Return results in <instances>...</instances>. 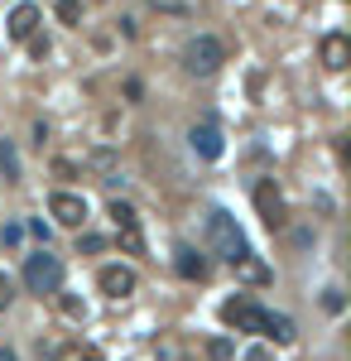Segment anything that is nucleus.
<instances>
[{"label":"nucleus","instance_id":"nucleus-1","mask_svg":"<svg viewBox=\"0 0 351 361\" xmlns=\"http://www.w3.org/2000/svg\"><path fill=\"white\" fill-rule=\"evenodd\" d=\"M207 241H212V250H216V255H226L231 265H236L241 255H250V250H245L241 226L231 222V212H221V207H216V212H207Z\"/></svg>","mask_w":351,"mask_h":361},{"label":"nucleus","instance_id":"nucleus-2","mask_svg":"<svg viewBox=\"0 0 351 361\" xmlns=\"http://www.w3.org/2000/svg\"><path fill=\"white\" fill-rule=\"evenodd\" d=\"M25 284H29V294H58L63 289V260L49 255V250L25 255Z\"/></svg>","mask_w":351,"mask_h":361},{"label":"nucleus","instance_id":"nucleus-3","mask_svg":"<svg viewBox=\"0 0 351 361\" xmlns=\"http://www.w3.org/2000/svg\"><path fill=\"white\" fill-rule=\"evenodd\" d=\"M221 63H226V49H221V39H212V34H197L188 49H183V68H188L192 78H212Z\"/></svg>","mask_w":351,"mask_h":361},{"label":"nucleus","instance_id":"nucleus-4","mask_svg":"<svg viewBox=\"0 0 351 361\" xmlns=\"http://www.w3.org/2000/svg\"><path fill=\"white\" fill-rule=\"evenodd\" d=\"M221 318H226L236 333H260V328H265V308L255 304V299H226V304H221Z\"/></svg>","mask_w":351,"mask_h":361},{"label":"nucleus","instance_id":"nucleus-5","mask_svg":"<svg viewBox=\"0 0 351 361\" xmlns=\"http://www.w3.org/2000/svg\"><path fill=\"white\" fill-rule=\"evenodd\" d=\"M255 212H260V222L270 226V231L284 226V197L274 188V178H260V183H255Z\"/></svg>","mask_w":351,"mask_h":361},{"label":"nucleus","instance_id":"nucleus-6","mask_svg":"<svg viewBox=\"0 0 351 361\" xmlns=\"http://www.w3.org/2000/svg\"><path fill=\"white\" fill-rule=\"evenodd\" d=\"M49 212H54L58 226H73V231L87 222V202H82L78 193H54V197H49Z\"/></svg>","mask_w":351,"mask_h":361},{"label":"nucleus","instance_id":"nucleus-7","mask_svg":"<svg viewBox=\"0 0 351 361\" xmlns=\"http://www.w3.org/2000/svg\"><path fill=\"white\" fill-rule=\"evenodd\" d=\"M97 284H101V294H111V299H125V294H135L140 275L130 265H106V270L97 275Z\"/></svg>","mask_w":351,"mask_h":361},{"label":"nucleus","instance_id":"nucleus-8","mask_svg":"<svg viewBox=\"0 0 351 361\" xmlns=\"http://www.w3.org/2000/svg\"><path fill=\"white\" fill-rule=\"evenodd\" d=\"M39 20H44V15H39V5H29V0H20V5L10 10V39H20V44H25L29 34L39 29Z\"/></svg>","mask_w":351,"mask_h":361},{"label":"nucleus","instance_id":"nucleus-9","mask_svg":"<svg viewBox=\"0 0 351 361\" xmlns=\"http://www.w3.org/2000/svg\"><path fill=\"white\" fill-rule=\"evenodd\" d=\"M192 149L202 154V159H221V130H216L212 121H202V126H192Z\"/></svg>","mask_w":351,"mask_h":361},{"label":"nucleus","instance_id":"nucleus-10","mask_svg":"<svg viewBox=\"0 0 351 361\" xmlns=\"http://www.w3.org/2000/svg\"><path fill=\"white\" fill-rule=\"evenodd\" d=\"M323 63L332 68V73H342V68L351 63V39L347 34H327L323 39Z\"/></svg>","mask_w":351,"mask_h":361},{"label":"nucleus","instance_id":"nucleus-11","mask_svg":"<svg viewBox=\"0 0 351 361\" xmlns=\"http://www.w3.org/2000/svg\"><path fill=\"white\" fill-rule=\"evenodd\" d=\"M173 270H178L183 279H202V275H207V260H202L192 246H178V250H173Z\"/></svg>","mask_w":351,"mask_h":361},{"label":"nucleus","instance_id":"nucleus-12","mask_svg":"<svg viewBox=\"0 0 351 361\" xmlns=\"http://www.w3.org/2000/svg\"><path fill=\"white\" fill-rule=\"evenodd\" d=\"M260 337H274V342H294V323H289L284 313H270V308H265V328H260Z\"/></svg>","mask_w":351,"mask_h":361},{"label":"nucleus","instance_id":"nucleus-13","mask_svg":"<svg viewBox=\"0 0 351 361\" xmlns=\"http://www.w3.org/2000/svg\"><path fill=\"white\" fill-rule=\"evenodd\" d=\"M0 173H5V183H20V154L10 140H0Z\"/></svg>","mask_w":351,"mask_h":361},{"label":"nucleus","instance_id":"nucleus-14","mask_svg":"<svg viewBox=\"0 0 351 361\" xmlns=\"http://www.w3.org/2000/svg\"><path fill=\"white\" fill-rule=\"evenodd\" d=\"M121 231V250L125 255H144V236H140V222L135 226H116Z\"/></svg>","mask_w":351,"mask_h":361},{"label":"nucleus","instance_id":"nucleus-15","mask_svg":"<svg viewBox=\"0 0 351 361\" xmlns=\"http://www.w3.org/2000/svg\"><path fill=\"white\" fill-rule=\"evenodd\" d=\"M207 357H212V361H236V347H231V337H212V342H207Z\"/></svg>","mask_w":351,"mask_h":361},{"label":"nucleus","instance_id":"nucleus-16","mask_svg":"<svg viewBox=\"0 0 351 361\" xmlns=\"http://www.w3.org/2000/svg\"><path fill=\"white\" fill-rule=\"evenodd\" d=\"M111 222H116V226H135L140 217H135V207H130V202H121V197H116V202H111Z\"/></svg>","mask_w":351,"mask_h":361},{"label":"nucleus","instance_id":"nucleus-17","mask_svg":"<svg viewBox=\"0 0 351 361\" xmlns=\"http://www.w3.org/2000/svg\"><path fill=\"white\" fill-rule=\"evenodd\" d=\"M54 10H58L63 25H82V0H58Z\"/></svg>","mask_w":351,"mask_h":361},{"label":"nucleus","instance_id":"nucleus-18","mask_svg":"<svg viewBox=\"0 0 351 361\" xmlns=\"http://www.w3.org/2000/svg\"><path fill=\"white\" fill-rule=\"evenodd\" d=\"M236 265H241V275H245V279H255V284H260V279H270V270H265L260 260H250V255H241Z\"/></svg>","mask_w":351,"mask_h":361},{"label":"nucleus","instance_id":"nucleus-19","mask_svg":"<svg viewBox=\"0 0 351 361\" xmlns=\"http://www.w3.org/2000/svg\"><path fill=\"white\" fill-rule=\"evenodd\" d=\"M58 304H63V313H68V318H87V304H82L78 294H63Z\"/></svg>","mask_w":351,"mask_h":361},{"label":"nucleus","instance_id":"nucleus-20","mask_svg":"<svg viewBox=\"0 0 351 361\" xmlns=\"http://www.w3.org/2000/svg\"><path fill=\"white\" fill-rule=\"evenodd\" d=\"M78 250L82 255H97V250H106V236H78Z\"/></svg>","mask_w":351,"mask_h":361},{"label":"nucleus","instance_id":"nucleus-21","mask_svg":"<svg viewBox=\"0 0 351 361\" xmlns=\"http://www.w3.org/2000/svg\"><path fill=\"white\" fill-rule=\"evenodd\" d=\"M25 44H29V54H34V58H44V54H49V39H44V34H39V29H34V34H29Z\"/></svg>","mask_w":351,"mask_h":361},{"label":"nucleus","instance_id":"nucleus-22","mask_svg":"<svg viewBox=\"0 0 351 361\" xmlns=\"http://www.w3.org/2000/svg\"><path fill=\"white\" fill-rule=\"evenodd\" d=\"M10 304H15V279L0 275V308H10Z\"/></svg>","mask_w":351,"mask_h":361},{"label":"nucleus","instance_id":"nucleus-23","mask_svg":"<svg viewBox=\"0 0 351 361\" xmlns=\"http://www.w3.org/2000/svg\"><path fill=\"white\" fill-rule=\"evenodd\" d=\"M54 173L58 178H78V164L73 159H54Z\"/></svg>","mask_w":351,"mask_h":361},{"label":"nucleus","instance_id":"nucleus-24","mask_svg":"<svg viewBox=\"0 0 351 361\" xmlns=\"http://www.w3.org/2000/svg\"><path fill=\"white\" fill-rule=\"evenodd\" d=\"M323 304H327V313H342V294H337V289H327Z\"/></svg>","mask_w":351,"mask_h":361},{"label":"nucleus","instance_id":"nucleus-25","mask_svg":"<svg viewBox=\"0 0 351 361\" xmlns=\"http://www.w3.org/2000/svg\"><path fill=\"white\" fill-rule=\"evenodd\" d=\"M245 361H270V357H265V347H250V352H245Z\"/></svg>","mask_w":351,"mask_h":361},{"label":"nucleus","instance_id":"nucleus-26","mask_svg":"<svg viewBox=\"0 0 351 361\" xmlns=\"http://www.w3.org/2000/svg\"><path fill=\"white\" fill-rule=\"evenodd\" d=\"M78 361H106V357H101V352H97V347H87V352H82Z\"/></svg>","mask_w":351,"mask_h":361},{"label":"nucleus","instance_id":"nucleus-27","mask_svg":"<svg viewBox=\"0 0 351 361\" xmlns=\"http://www.w3.org/2000/svg\"><path fill=\"white\" fill-rule=\"evenodd\" d=\"M0 361H15V352H10V347H0Z\"/></svg>","mask_w":351,"mask_h":361},{"label":"nucleus","instance_id":"nucleus-28","mask_svg":"<svg viewBox=\"0 0 351 361\" xmlns=\"http://www.w3.org/2000/svg\"><path fill=\"white\" fill-rule=\"evenodd\" d=\"M92 5H106V0H92Z\"/></svg>","mask_w":351,"mask_h":361}]
</instances>
